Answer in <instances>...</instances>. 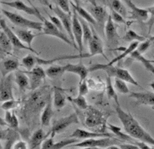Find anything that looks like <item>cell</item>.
Wrapping results in <instances>:
<instances>
[{"label": "cell", "instance_id": "9", "mask_svg": "<svg viewBox=\"0 0 154 149\" xmlns=\"http://www.w3.org/2000/svg\"><path fill=\"white\" fill-rule=\"evenodd\" d=\"M72 31L76 46L78 48L80 54L83 53L84 49V40H83V29L81 23L79 20L78 14L75 10H72Z\"/></svg>", "mask_w": 154, "mask_h": 149}, {"label": "cell", "instance_id": "25", "mask_svg": "<svg viewBox=\"0 0 154 149\" xmlns=\"http://www.w3.org/2000/svg\"><path fill=\"white\" fill-rule=\"evenodd\" d=\"M54 115V110L51 97H50L47 104L43 108V111L41 116V123L42 127H48L51 124L52 118Z\"/></svg>", "mask_w": 154, "mask_h": 149}, {"label": "cell", "instance_id": "33", "mask_svg": "<svg viewBox=\"0 0 154 149\" xmlns=\"http://www.w3.org/2000/svg\"><path fill=\"white\" fill-rule=\"evenodd\" d=\"M138 44H139L138 42H133V43H131L128 48H125L124 50L123 51L122 53L118 55L116 57H115L114 59H113L112 60L108 63V64H110V65H114L116 63L124 59L125 57H126L128 55H131L134 51L136 50Z\"/></svg>", "mask_w": 154, "mask_h": 149}, {"label": "cell", "instance_id": "59", "mask_svg": "<svg viewBox=\"0 0 154 149\" xmlns=\"http://www.w3.org/2000/svg\"><path fill=\"white\" fill-rule=\"evenodd\" d=\"M150 61H151L152 63H154V60H150Z\"/></svg>", "mask_w": 154, "mask_h": 149}, {"label": "cell", "instance_id": "14", "mask_svg": "<svg viewBox=\"0 0 154 149\" xmlns=\"http://www.w3.org/2000/svg\"><path fill=\"white\" fill-rule=\"evenodd\" d=\"M20 136L17 130L9 127L5 129L2 128L1 130V140L5 141L2 149H11L17 141L20 140Z\"/></svg>", "mask_w": 154, "mask_h": 149}, {"label": "cell", "instance_id": "1", "mask_svg": "<svg viewBox=\"0 0 154 149\" xmlns=\"http://www.w3.org/2000/svg\"><path fill=\"white\" fill-rule=\"evenodd\" d=\"M116 112L125 132L133 138L154 146V138L142 127L129 112H126L120 105L116 106Z\"/></svg>", "mask_w": 154, "mask_h": 149}, {"label": "cell", "instance_id": "17", "mask_svg": "<svg viewBox=\"0 0 154 149\" xmlns=\"http://www.w3.org/2000/svg\"><path fill=\"white\" fill-rule=\"evenodd\" d=\"M71 137L76 138L78 139H97L101 137H113V136L109 133L106 132H90L86 130L77 128L72 133Z\"/></svg>", "mask_w": 154, "mask_h": 149}, {"label": "cell", "instance_id": "29", "mask_svg": "<svg viewBox=\"0 0 154 149\" xmlns=\"http://www.w3.org/2000/svg\"><path fill=\"white\" fill-rule=\"evenodd\" d=\"M53 104L56 109H61L66 104V96L63 90L55 87L53 90Z\"/></svg>", "mask_w": 154, "mask_h": 149}, {"label": "cell", "instance_id": "21", "mask_svg": "<svg viewBox=\"0 0 154 149\" xmlns=\"http://www.w3.org/2000/svg\"><path fill=\"white\" fill-rule=\"evenodd\" d=\"M129 97L135 100L137 105L154 106V93L131 92Z\"/></svg>", "mask_w": 154, "mask_h": 149}, {"label": "cell", "instance_id": "22", "mask_svg": "<svg viewBox=\"0 0 154 149\" xmlns=\"http://www.w3.org/2000/svg\"><path fill=\"white\" fill-rule=\"evenodd\" d=\"M20 67V63L16 58H5L2 59L1 74L2 77H5L7 75L16 72Z\"/></svg>", "mask_w": 154, "mask_h": 149}, {"label": "cell", "instance_id": "52", "mask_svg": "<svg viewBox=\"0 0 154 149\" xmlns=\"http://www.w3.org/2000/svg\"><path fill=\"white\" fill-rule=\"evenodd\" d=\"M37 1L39 2L41 5H43L44 6L48 7L50 9H52V7L51 5V3L50 2L49 0H37Z\"/></svg>", "mask_w": 154, "mask_h": 149}, {"label": "cell", "instance_id": "55", "mask_svg": "<svg viewBox=\"0 0 154 149\" xmlns=\"http://www.w3.org/2000/svg\"><path fill=\"white\" fill-rule=\"evenodd\" d=\"M149 39L150 40V41H151V45L152 46L153 48V49H154V37H149Z\"/></svg>", "mask_w": 154, "mask_h": 149}, {"label": "cell", "instance_id": "46", "mask_svg": "<svg viewBox=\"0 0 154 149\" xmlns=\"http://www.w3.org/2000/svg\"><path fill=\"white\" fill-rule=\"evenodd\" d=\"M150 46H151V41H150V40H146L144 42H142L140 44H138L137 48V51L138 53H140V54H143L144 53L148 50Z\"/></svg>", "mask_w": 154, "mask_h": 149}, {"label": "cell", "instance_id": "12", "mask_svg": "<svg viewBox=\"0 0 154 149\" xmlns=\"http://www.w3.org/2000/svg\"><path fill=\"white\" fill-rule=\"evenodd\" d=\"M54 135L50 133V137H47L41 144V149H62L72 144L79 143V139L71 137L70 139H65L57 143H55L54 140Z\"/></svg>", "mask_w": 154, "mask_h": 149}, {"label": "cell", "instance_id": "39", "mask_svg": "<svg viewBox=\"0 0 154 149\" xmlns=\"http://www.w3.org/2000/svg\"><path fill=\"white\" fill-rule=\"evenodd\" d=\"M108 1H109L110 8L111 9L116 11L124 18L127 17L128 11H127L126 8L120 0H108Z\"/></svg>", "mask_w": 154, "mask_h": 149}, {"label": "cell", "instance_id": "34", "mask_svg": "<svg viewBox=\"0 0 154 149\" xmlns=\"http://www.w3.org/2000/svg\"><path fill=\"white\" fill-rule=\"evenodd\" d=\"M105 89L106 93L107 94V97L109 99H112L116 102V105H120V102H119V99L118 94L116 92V89L114 87V85L112 83L111 78L109 76H107L106 79V85H105Z\"/></svg>", "mask_w": 154, "mask_h": 149}, {"label": "cell", "instance_id": "5", "mask_svg": "<svg viewBox=\"0 0 154 149\" xmlns=\"http://www.w3.org/2000/svg\"><path fill=\"white\" fill-rule=\"evenodd\" d=\"M124 143V141H122V140L114 138V137H101V138L84 140L82 142L72 144L69 147L79 148L91 147L106 148L110 146H112V145H119Z\"/></svg>", "mask_w": 154, "mask_h": 149}, {"label": "cell", "instance_id": "6", "mask_svg": "<svg viewBox=\"0 0 154 149\" xmlns=\"http://www.w3.org/2000/svg\"><path fill=\"white\" fill-rule=\"evenodd\" d=\"M42 22L43 23V29H42V33H40L39 35L54 37L62 40L65 43L67 44L69 46H71L78 49V48H77L76 44L73 43L70 38L65 35L64 33H63V31H61V30L57 28L53 23H52L50 20H48L45 17H43Z\"/></svg>", "mask_w": 154, "mask_h": 149}, {"label": "cell", "instance_id": "50", "mask_svg": "<svg viewBox=\"0 0 154 149\" xmlns=\"http://www.w3.org/2000/svg\"><path fill=\"white\" fill-rule=\"evenodd\" d=\"M121 149H140L137 145L132 144V143H124L118 145Z\"/></svg>", "mask_w": 154, "mask_h": 149}, {"label": "cell", "instance_id": "10", "mask_svg": "<svg viewBox=\"0 0 154 149\" xmlns=\"http://www.w3.org/2000/svg\"><path fill=\"white\" fill-rule=\"evenodd\" d=\"M28 75L30 81V89L36 91L47 77L46 70L40 66H36L32 70L25 71Z\"/></svg>", "mask_w": 154, "mask_h": 149}, {"label": "cell", "instance_id": "45", "mask_svg": "<svg viewBox=\"0 0 154 149\" xmlns=\"http://www.w3.org/2000/svg\"><path fill=\"white\" fill-rule=\"evenodd\" d=\"M55 1L57 3V6H58L61 9L66 13H71L69 0H55Z\"/></svg>", "mask_w": 154, "mask_h": 149}, {"label": "cell", "instance_id": "41", "mask_svg": "<svg viewBox=\"0 0 154 149\" xmlns=\"http://www.w3.org/2000/svg\"><path fill=\"white\" fill-rule=\"evenodd\" d=\"M126 83L127 82L124 81V80L118 78H115L114 87L116 91L123 94L130 93L131 92Z\"/></svg>", "mask_w": 154, "mask_h": 149}, {"label": "cell", "instance_id": "27", "mask_svg": "<svg viewBox=\"0 0 154 149\" xmlns=\"http://www.w3.org/2000/svg\"><path fill=\"white\" fill-rule=\"evenodd\" d=\"M13 49V46L11 43L8 37L2 31L0 33V50H1L2 59H5L6 55L11 54Z\"/></svg>", "mask_w": 154, "mask_h": 149}, {"label": "cell", "instance_id": "49", "mask_svg": "<svg viewBox=\"0 0 154 149\" xmlns=\"http://www.w3.org/2000/svg\"><path fill=\"white\" fill-rule=\"evenodd\" d=\"M13 149H31L29 145L27 143L26 141L18 140L14 144Z\"/></svg>", "mask_w": 154, "mask_h": 149}, {"label": "cell", "instance_id": "30", "mask_svg": "<svg viewBox=\"0 0 154 149\" xmlns=\"http://www.w3.org/2000/svg\"><path fill=\"white\" fill-rule=\"evenodd\" d=\"M14 32L23 43L26 44L29 48H33L32 44L37 35H35L32 31L26 29H17Z\"/></svg>", "mask_w": 154, "mask_h": 149}, {"label": "cell", "instance_id": "20", "mask_svg": "<svg viewBox=\"0 0 154 149\" xmlns=\"http://www.w3.org/2000/svg\"><path fill=\"white\" fill-rule=\"evenodd\" d=\"M88 46H89L90 54L91 57H93L97 55H101L105 58L108 60L106 55L104 53V48L102 41L100 39L99 35L96 33L94 30L93 29V37L90 40L88 43Z\"/></svg>", "mask_w": 154, "mask_h": 149}, {"label": "cell", "instance_id": "54", "mask_svg": "<svg viewBox=\"0 0 154 149\" xmlns=\"http://www.w3.org/2000/svg\"><path fill=\"white\" fill-rule=\"evenodd\" d=\"M105 149H121V148L118 146V145H112V146H110Z\"/></svg>", "mask_w": 154, "mask_h": 149}, {"label": "cell", "instance_id": "13", "mask_svg": "<svg viewBox=\"0 0 154 149\" xmlns=\"http://www.w3.org/2000/svg\"><path fill=\"white\" fill-rule=\"evenodd\" d=\"M1 3L3 5H5L12 7L13 9L22 11V12H24L28 14L32 15V16H35L38 19H39L41 21L43 20V16H42L41 14L38 12V10L37 9L33 8L32 7L27 5L26 3L20 1V0H15V1H2Z\"/></svg>", "mask_w": 154, "mask_h": 149}, {"label": "cell", "instance_id": "4", "mask_svg": "<svg viewBox=\"0 0 154 149\" xmlns=\"http://www.w3.org/2000/svg\"><path fill=\"white\" fill-rule=\"evenodd\" d=\"M2 12L15 25L20 27L22 29H31L37 30L38 31H42L43 27V23L42 22L31 20L23 17L20 14L4 9H2Z\"/></svg>", "mask_w": 154, "mask_h": 149}, {"label": "cell", "instance_id": "2", "mask_svg": "<svg viewBox=\"0 0 154 149\" xmlns=\"http://www.w3.org/2000/svg\"><path fill=\"white\" fill-rule=\"evenodd\" d=\"M105 71L107 76L110 78H118L124 80L125 82L129 83L135 86H140L139 84L135 80L130 72L126 69L122 68L114 67V65H110L106 64H95L89 68L90 72H94L97 70Z\"/></svg>", "mask_w": 154, "mask_h": 149}, {"label": "cell", "instance_id": "15", "mask_svg": "<svg viewBox=\"0 0 154 149\" xmlns=\"http://www.w3.org/2000/svg\"><path fill=\"white\" fill-rule=\"evenodd\" d=\"M13 79L12 73L5 77H2L1 79V102H5L14 99L13 91Z\"/></svg>", "mask_w": 154, "mask_h": 149}, {"label": "cell", "instance_id": "3", "mask_svg": "<svg viewBox=\"0 0 154 149\" xmlns=\"http://www.w3.org/2000/svg\"><path fill=\"white\" fill-rule=\"evenodd\" d=\"M84 111L85 112H84L82 115L84 125L85 124L87 127L90 128H100L101 132L103 131L101 128H103L105 131L107 120L106 115L101 111L91 107H89Z\"/></svg>", "mask_w": 154, "mask_h": 149}, {"label": "cell", "instance_id": "18", "mask_svg": "<svg viewBox=\"0 0 154 149\" xmlns=\"http://www.w3.org/2000/svg\"><path fill=\"white\" fill-rule=\"evenodd\" d=\"M105 31L108 42L111 45H117L120 39V36L117 31V26L115 25V22L112 19L110 14L105 24Z\"/></svg>", "mask_w": 154, "mask_h": 149}, {"label": "cell", "instance_id": "56", "mask_svg": "<svg viewBox=\"0 0 154 149\" xmlns=\"http://www.w3.org/2000/svg\"><path fill=\"white\" fill-rule=\"evenodd\" d=\"M72 3L76 5H80V0H72Z\"/></svg>", "mask_w": 154, "mask_h": 149}, {"label": "cell", "instance_id": "40", "mask_svg": "<svg viewBox=\"0 0 154 149\" xmlns=\"http://www.w3.org/2000/svg\"><path fill=\"white\" fill-rule=\"evenodd\" d=\"M22 66L25 67L27 70L30 71L34 68L37 65L36 57L32 54H28L22 59Z\"/></svg>", "mask_w": 154, "mask_h": 149}, {"label": "cell", "instance_id": "24", "mask_svg": "<svg viewBox=\"0 0 154 149\" xmlns=\"http://www.w3.org/2000/svg\"><path fill=\"white\" fill-rule=\"evenodd\" d=\"M14 79L20 93H24L26 89H30L29 78L25 71L17 70L15 72Z\"/></svg>", "mask_w": 154, "mask_h": 149}, {"label": "cell", "instance_id": "23", "mask_svg": "<svg viewBox=\"0 0 154 149\" xmlns=\"http://www.w3.org/2000/svg\"><path fill=\"white\" fill-rule=\"evenodd\" d=\"M91 14L95 18L96 22H97V24H98L100 26L105 28L110 15L108 14L106 10L101 6L97 5L91 9Z\"/></svg>", "mask_w": 154, "mask_h": 149}, {"label": "cell", "instance_id": "8", "mask_svg": "<svg viewBox=\"0 0 154 149\" xmlns=\"http://www.w3.org/2000/svg\"><path fill=\"white\" fill-rule=\"evenodd\" d=\"M79 123V118L78 114L76 113H73L68 116L60 118L58 120L56 121L53 124L51 130L49 132L51 134L56 136L65 130L72 124H77Z\"/></svg>", "mask_w": 154, "mask_h": 149}, {"label": "cell", "instance_id": "57", "mask_svg": "<svg viewBox=\"0 0 154 149\" xmlns=\"http://www.w3.org/2000/svg\"><path fill=\"white\" fill-rule=\"evenodd\" d=\"M149 85H150V87L152 88V89L154 91V82H152L151 83H150Z\"/></svg>", "mask_w": 154, "mask_h": 149}, {"label": "cell", "instance_id": "48", "mask_svg": "<svg viewBox=\"0 0 154 149\" xmlns=\"http://www.w3.org/2000/svg\"><path fill=\"white\" fill-rule=\"evenodd\" d=\"M49 18H50V21H51L52 23H53V24H54L60 30H61V31H65L62 22H61L60 19L58 17L49 15Z\"/></svg>", "mask_w": 154, "mask_h": 149}, {"label": "cell", "instance_id": "47", "mask_svg": "<svg viewBox=\"0 0 154 149\" xmlns=\"http://www.w3.org/2000/svg\"><path fill=\"white\" fill-rule=\"evenodd\" d=\"M147 10H148V11L149 12V14L150 15L149 19L148 20V22H146V24H148V28H149L148 34H149L150 32H151L152 29L153 28V26L154 25V5L148 7Z\"/></svg>", "mask_w": 154, "mask_h": 149}, {"label": "cell", "instance_id": "16", "mask_svg": "<svg viewBox=\"0 0 154 149\" xmlns=\"http://www.w3.org/2000/svg\"><path fill=\"white\" fill-rule=\"evenodd\" d=\"M131 9V16L129 17L132 20L138 22L147 21L149 18V12L147 9H142L138 7L132 1V0H122Z\"/></svg>", "mask_w": 154, "mask_h": 149}, {"label": "cell", "instance_id": "11", "mask_svg": "<svg viewBox=\"0 0 154 149\" xmlns=\"http://www.w3.org/2000/svg\"><path fill=\"white\" fill-rule=\"evenodd\" d=\"M52 10L54 11V13L56 14V16L60 19V20L61 21V22H62V24L63 25L65 31H67L69 38H70L73 43L76 44L75 39H74V36H73L72 31V20L71 13H68L65 12V11H63L62 9H61L60 7L57 5L52 7Z\"/></svg>", "mask_w": 154, "mask_h": 149}, {"label": "cell", "instance_id": "19", "mask_svg": "<svg viewBox=\"0 0 154 149\" xmlns=\"http://www.w3.org/2000/svg\"><path fill=\"white\" fill-rule=\"evenodd\" d=\"M64 70L65 72H69V73H72L79 76L80 78L79 82L86 79L88 73L90 72L89 68H87L82 63L77 64H67L66 65L64 66Z\"/></svg>", "mask_w": 154, "mask_h": 149}, {"label": "cell", "instance_id": "44", "mask_svg": "<svg viewBox=\"0 0 154 149\" xmlns=\"http://www.w3.org/2000/svg\"><path fill=\"white\" fill-rule=\"evenodd\" d=\"M89 89H90V87L88 86L87 79L84 80V81L81 82H79V94L85 97L86 95L88 93V92H89Z\"/></svg>", "mask_w": 154, "mask_h": 149}, {"label": "cell", "instance_id": "7", "mask_svg": "<svg viewBox=\"0 0 154 149\" xmlns=\"http://www.w3.org/2000/svg\"><path fill=\"white\" fill-rule=\"evenodd\" d=\"M0 26H1L2 31L6 34V35L8 37L9 39L10 40L11 43H12L14 49H17V50H19V49H26V50H28L34 53L35 54H39V53H38L36 50H35L33 48H29L28 45H26L22 43L21 40L19 39V37L17 36V34L15 33V32L13 31V30L7 25L4 19L2 18L1 20H0Z\"/></svg>", "mask_w": 154, "mask_h": 149}, {"label": "cell", "instance_id": "58", "mask_svg": "<svg viewBox=\"0 0 154 149\" xmlns=\"http://www.w3.org/2000/svg\"><path fill=\"white\" fill-rule=\"evenodd\" d=\"M80 149H96V148H91V147H83V148H80Z\"/></svg>", "mask_w": 154, "mask_h": 149}, {"label": "cell", "instance_id": "51", "mask_svg": "<svg viewBox=\"0 0 154 149\" xmlns=\"http://www.w3.org/2000/svg\"><path fill=\"white\" fill-rule=\"evenodd\" d=\"M134 145H137V146L139 147L140 149H154L153 147H151L149 146V145L148 143H146L144 142H142V141H137Z\"/></svg>", "mask_w": 154, "mask_h": 149}, {"label": "cell", "instance_id": "42", "mask_svg": "<svg viewBox=\"0 0 154 149\" xmlns=\"http://www.w3.org/2000/svg\"><path fill=\"white\" fill-rule=\"evenodd\" d=\"M20 101L17 100L15 99H12V100H9L5 102H2L1 108L2 109L5 111H11L20 105Z\"/></svg>", "mask_w": 154, "mask_h": 149}, {"label": "cell", "instance_id": "43", "mask_svg": "<svg viewBox=\"0 0 154 149\" xmlns=\"http://www.w3.org/2000/svg\"><path fill=\"white\" fill-rule=\"evenodd\" d=\"M111 14L110 16L112 20L116 22V23H118V24H126V20H125V18L122 16V15L118 13L116 11H115L113 9H111Z\"/></svg>", "mask_w": 154, "mask_h": 149}, {"label": "cell", "instance_id": "36", "mask_svg": "<svg viewBox=\"0 0 154 149\" xmlns=\"http://www.w3.org/2000/svg\"><path fill=\"white\" fill-rule=\"evenodd\" d=\"M79 20L81 23L82 29H83V40L84 43L88 44L90 40L93 37V29H91L88 22L85 20H84L81 17H79Z\"/></svg>", "mask_w": 154, "mask_h": 149}, {"label": "cell", "instance_id": "31", "mask_svg": "<svg viewBox=\"0 0 154 149\" xmlns=\"http://www.w3.org/2000/svg\"><path fill=\"white\" fill-rule=\"evenodd\" d=\"M71 5L72 7L73 10H75L76 11L79 16L80 15V17H81L82 18L84 19V20H85L86 22L90 23V24H91L92 25H95L97 24V22H96V20H95L94 16H92L91 13L88 12V10L84 9L83 7H82L80 5H79V6L76 5L72 2L71 3Z\"/></svg>", "mask_w": 154, "mask_h": 149}, {"label": "cell", "instance_id": "26", "mask_svg": "<svg viewBox=\"0 0 154 149\" xmlns=\"http://www.w3.org/2000/svg\"><path fill=\"white\" fill-rule=\"evenodd\" d=\"M1 125L2 127L7 126L14 130L18 128L19 121L14 111H5L4 118H1Z\"/></svg>", "mask_w": 154, "mask_h": 149}, {"label": "cell", "instance_id": "37", "mask_svg": "<svg viewBox=\"0 0 154 149\" xmlns=\"http://www.w3.org/2000/svg\"><path fill=\"white\" fill-rule=\"evenodd\" d=\"M64 66L52 65L48 67L46 70V74L48 78L51 79H55L60 77L65 73Z\"/></svg>", "mask_w": 154, "mask_h": 149}, {"label": "cell", "instance_id": "35", "mask_svg": "<svg viewBox=\"0 0 154 149\" xmlns=\"http://www.w3.org/2000/svg\"><path fill=\"white\" fill-rule=\"evenodd\" d=\"M68 100L70 101L72 104H74L76 108L79 109V110H86L90 107L88 104L86 99L84 97V96H82V95L79 94L78 96L75 98L69 97Z\"/></svg>", "mask_w": 154, "mask_h": 149}, {"label": "cell", "instance_id": "38", "mask_svg": "<svg viewBox=\"0 0 154 149\" xmlns=\"http://www.w3.org/2000/svg\"><path fill=\"white\" fill-rule=\"evenodd\" d=\"M123 40L128 42V43H133V42H144L146 40V37L140 35L133 29H129L126 32L125 35L123 37Z\"/></svg>", "mask_w": 154, "mask_h": 149}, {"label": "cell", "instance_id": "28", "mask_svg": "<svg viewBox=\"0 0 154 149\" xmlns=\"http://www.w3.org/2000/svg\"><path fill=\"white\" fill-rule=\"evenodd\" d=\"M48 136H50V132L46 133L42 128L37 130L35 132H34L32 137H31L29 144L30 148L35 149L39 145H41Z\"/></svg>", "mask_w": 154, "mask_h": 149}, {"label": "cell", "instance_id": "32", "mask_svg": "<svg viewBox=\"0 0 154 149\" xmlns=\"http://www.w3.org/2000/svg\"><path fill=\"white\" fill-rule=\"evenodd\" d=\"M131 57L133 59L141 63L143 66L145 67V68L148 71L154 76V66L153 65V63L150 61V60L145 58V57L142 55V54H140V53H138L137 49L135 51H134L131 54Z\"/></svg>", "mask_w": 154, "mask_h": 149}, {"label": "cell", "instance_id": "53", "mask_svg": "<svg viewBox=\"0 0 154 149\" xmlns=\"http://www.w3.org/2000/svg\"><path fill=\"white\" fill-rule=\"evenodd\" d=\"M86 1L88 2H89L92 6L95 7V6L97 5V2H96V0H86Z\"/></svg>", "mask_w": 154, "mask_h": 149}]
</instances>
